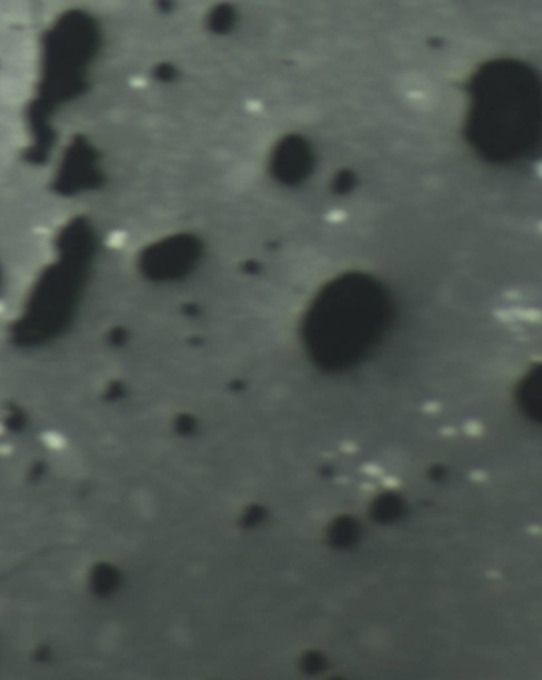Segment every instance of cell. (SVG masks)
<instances>
[{
    "mask_svg": "<svg viewBox=\"0 0 542 680\" xmlns=\"http://www.w3.org/2000/svg\"><path fill=\"white\" fill-rule=\"evenodd\" d=\"M441 293L453 309L471 310L481 304L485 288L473 273L460 272L445 280Z\"/></svg>",
    "mask_w": 542,
    "mask_h": 680,
    "instance_id": "6da1fadb",
    "label": "cell"
}]
</instances>
